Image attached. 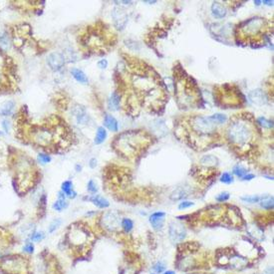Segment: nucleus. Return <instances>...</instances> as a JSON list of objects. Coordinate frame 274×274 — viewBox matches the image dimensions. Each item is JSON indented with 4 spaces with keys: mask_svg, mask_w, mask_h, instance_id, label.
Listing matches in <instances>:
<instances>
[{
    "mask_svg": "<svg viewBox=\"0 0 274 274\" xmlns=\"http://www.w3.org/2000/svg\"><path fill=\"white\" fill-rule=\"evenodd\" d=\"M227 139L235 147H245L253 139V130L250 123L243 120L234 121L227 129Z\"/></svg>",
    "mask_w": 274,
    "mask_h": 274,
    "instance_id": "obj_1",
    "label": "nucleus"
},
{
    "mask_svg": "<svg viewBox=\"0 0 274 274\" xmlns=\"http://www.w3.org/2000/svg\"><path fill=\"white\" fill-rule=\"evenodd\" d=\"M191 128L199 136H209L216 130V124L208 117H195L191 121Z\"/></svg>",
    "mask_w": 274,
    "mask_h": 274,
    "instance_id": "obj_2",
    "label": "nucleus"
},
{
    "mask_svg": "<svg viewBox=\"0 0 274 274\" xmlns=\"http://www.w3.org/2000/svg\"><path fill=\"white\" fill-rule=\"evenodd\" d=\"M265 20L261 17H253L244 21L240 27V31L243 35L248 37H253L260 34L264 28Z\"/></svg>",
    "mask_w": 274,
    "mask_h": 274,
    "instance_id": "obj_3",
    "label": "nucleus"
},
{
    "mask_svg": "<svg viewBox=\"0 0 274 274\" xmlns=\"http://www.w3.org/2000/svg\"><path fill=\"white\" fill-rule=\"evenodd\" d=\"M111 15H112L115 27H116L118 30H123L129 21L128 13L126 12V10L122 7L116 6L113 8Z\"/></svg>",
    "mask_w": 274,
    "mask_h": 274,
    "instance_id": "obj_4",
    "label": "nucleus"
},
{
    "mask_svg": "<svg viewBox=\"0 0 274 274\" xmlns=\"http://www.w3.org/2000/svg\"><path fill=\"white\" fill-rule=\"evenodd\" d=\"M169 238L173 242H178L182 241L185 237V228L182 223L178 222H172L168 227Z\"/></svg>",
    "mask_w": 274,
    "mask_h": 274,
    "instance_id": "obj_5",
    "label": "nucleus"
},
{
    "mask_svg": "<svg viewBox=\"0 0 274 274\" xmlns=\"http://www.w3.org/2000/svg\"><path fill=\"white\" fill-rule=\"evenodd\" d=\"M47 64L49 66V68L53 71L61 70L65 64V56L59 52H53L48 55Z\"/></svg>",
    "mask_w": 274,
    "mask_h": 274,
    "instance_id": "obj_6",
    "label": "nucleus"
},
{
    "mask_svg": "<svg viewBox=\"0 0 274 274\" xmlns=\"http://www.w3.org/2000/svg\"><path fill=\"white\" fill-rule=\"evenodd\" d=\"M248 100L252 105L262 107L267 103V97L261 89H255L248 93Z\"/></svg>",
    "mask_w": 274,
    "mask_h": 274,
    "instance_id": "obj_7",
    "label": "nucleus"
},
{
    "mask_svg": "<svg viewBox=\"0 0 274 274\" xmlns=\"http://www.w3.org/2000/svg\"><path fill=\"white\" fill-rule=\"evenodd\" d=\"M103 223L105 228L109 230H115L120 226V217L115 212H107L103 215Z\"/></svg>",
    "mask_w": 274,
    "mask_h": 274,
    "instance_id": "obj_8",
    "label": "nucleus"
},
{
    "mask_svg": "<svg viewBox=\"0 0 274 274\" xmlns=\"http://www.w3.org/2000/svg\"><path fill=\"white\" fill-rule=\"evenodd\" d=\"M72 114L75 116L77 122L80 125H86L89 122V115L87 114L86 110L79 105H76L72 109Z\"/></svg>",
    "mask_w": 274,
    "mask_h": 274,
    "instance_id": "obj_9",
    "label": "nucleus"
},
{
    "mask_svg": "<svg viewBox=\"0 0 274 274\" xmlns=\"http://www.w3.org/2000/svg\"><path fill=\"white\" fill-rule=\"evenodd\" d=\"M164 216L166 213L163 211H158L153 213L150 216V222L152 224L153 228L155 230H160L163 226V221H164Z\"/></svg>",
    "mask_w": 274,
    "mask_h": 274,
    "instance_id": "obj_10",
    "label": "nucleus"
},
{
    "mask_svg": "<svg viewBox=\"0 0 274 274\" xmlns=\"http://www.w3.org/2000/svg\"><path fill=\"white\" fill-rule=\"evenodd\" d=\"M211 13L213 17H215L216 19H222L227 14V8L222 3L215 1L211 5Z\"/></svg>",
    "mask_w": 274,
    "mask_h": 274,
    "instance_id": "obj_11",
    "label": "nucleus"
},
{
    "mask_svg": "<svg viewBox=\"0 0 274 274\" xmlns=\"http://www.w3.org/2000/svg\"><path fill=\"white\" fill-rule=\"evenodd\" d=\"M70 237H71V241H72L74 244L82 245L86 242L87 234L80 228H74L72 231H71Z\"/></svg>",
    "mask_w": 274,
    "mask_h": 274,
    "instance_id": "obj_12",
    "label": "nucleus"
},
{
    "mask_svg": "<svg viewBox=\"0 0 274 274\" xmlns=\"http://www.w3.org/2000/svg\"><path fill=\"white\" fill-rule=\"evenodd\" d=\"M104 125L106 126V128L109 129L112 132H118L119 131V124L116 118L113 117L112 115H106L105 119H104Z\"/></svg>",
    "mask_w": 274,
    "mask_h": 274,
    "instance_id": "obj_13",
    "label": "nucleus"
},
{
    "mask_svg": "<svg viewBox=\"0 0 274 274\" xmlns=\"http://www.w3.org/2000/svg\"><path fill=\"white\" fill-rule=\"evenodd\" d=\"M120 102H121L120 95L117 92H113L112 95L110 96L109 101H108L109 109L112 110V111H118V110L120 109Z\"/></svg>",
    "mask_w": 274,
    "mask_h": 274,
    "instance_id": "obj_14",
    "label": "nucleus"
},
{
    "mask_svg": "<svg viewBox=\"0 0 274 274\" xmlns=\"http://www.w3.org/2000/svg\"><path fill=\"white\" fill-rule=\"evenodd\" d=\"M15 108V103L13 101H6L0 105V116H9L12 114Z\"/></svg>",
    "mask_w": 274,
    "mask_h": 274,
    "instance_id": "obj_15",
    "label": "nucleus"
},
{
    "mask_svg": "<svg viewBox=\"0 0 274 274\" xmlns=\"http://www.w3.org/2000/svg\"><path fill=\"white\" fill-rule=\"evenodd\" d=\"M62 191L67 195L69 199H75L77 196V193L73 189V184L71 180H65V182L62 184Z\"/></svg>",
    "mask_w": 274,
    "mask_h": 274,
    "instance_id": "obj_16",
    "label": "nucleus"
},
{
    "mask_svg": "<svg viewBox=\"0 0 274 274\" xmlns=\"http://www.w3.org/2000/svg\"><path fill=\"white\" fill-rule=\"evenodd\" d=\"M71 74H72V76L74 77V79L77 82L81 83V84L86 85V84H88V82H89V80H88V77L86 76V74L82 70H80V69L73 68L72 70H71Z\"/></svg>",
    "mask_w": 274,
    "mask_h": 274,
    "instance_id": "obj_17",
    "label": "nucleus"
},
{
    "mask_svg": "<svg viewBox=\"0 0 274 274\" xmlns=\"http://www.w3.org/2000/svg\"><path fill=\"white\" fill-rule=\"evenodd\" d=\"M89 199L95 205H97L98 207H100V208H107L110 205V202L106 199H104L103 196L98 195V194H94L93 196L89 197Z\"/></svg>",
    "mask_w": 274,
    "mask_h": 274,
    "instance_id": "obj_18",
    "label": "nucleus"
},
{
    "mask_svg": "<svg viewBox=\"0 0 274 274\" xmlns=\"http://www.w3.org/2000/svg\"><path fill=\"white\" fill-rule=\"evenodd\" d=\"M68 206V204L67 201L65 200V194L63 193H59L58 194V200L55 201L53 204V208L55 210L57 211H61L62 209H64V208H66Z\"/></svg>",
    "mask_w": 274,
    "mask_h": 274,
    "instance_id": "obj_19",
    "label": "nucleus"
},
{
    "mask_svg": "<svg viewBox=\"0 0 274 274\" xmlns=\"http://www.w3.org/2000/svg\"><path fill=\"white\" fill-rule=\"evenodd\" d=\"M188 195H189L188 191H186L184 188H178L171 194L169 199H173V200H179V199H184V197H186Z\"/></svg>",
    "mask_w": 274,
    "mask_h": 274,
    "instance_id": "obj_20",
    "label": "nucleus"
},
{
    "mask_svg": "<svg viewBox=\"0 0 274 274\" xmlns=\"http://www.w3.org/2000/svg\"><path fill=\"white\" fill-rule=\"evenodd\" d=\"M107 138V131L104 127H99L97 130V134L95 137V140L94 142L96 145H100L102 142H104V141L106 140Z\"/></svg>",
    "mask_w": 274,
    "mask_h": 274,
    "instance_id": "obj_21",
    "label": "nucleus"
},
{
    "mask_svg": "<svg viewBox=\"0 0 274 274\" xmlns=\"http://www.w3.org/2000/svg\"><path fill=\"white\" fill-rule=\"evenodd\" d=\"M50 139H51V136L46 131H41L36 136L37 142H39V144H41V145H47L49 142V141H50Z\"/></svg>",
    "mask_w": 274,
    "mask_h": 274,
    "instance_id": "obj_22",
    "label": "nucleus"
},
{
    "mask_svg": "<svg viewBox=\"0 0 274 274\" xmlns=\"http://www.w3.org/2000/svg\"><path fill=\"white\" fill-rule=\"evenodd\" d=\"M11 46V41L9 36L6 33H1L0 34V47H1L3 50H8Z\"/></svg>",
    "mask_w": 274,
    "mask_h": 274,
    "instance_id": "obj_23",
    "label": "nucleus"
},
{
    "mask_svg": "<svg viewBox=\"0 0 274 274\" xmlns=\"http://www.w3.org/2000/svg\"><path fill=\"white\" fill-rule=\"evenodd\" d=\"M211 121H213L215 124H224L227 121V117L223 114H215L208 117Z\"/></svg>",
    "mask_w": 274,
    "mask_h": 274,
    "instance_id": "obj_24",
    "label": "nucleus"
},
{
    "mask_svg": "<svg viewBox=\"0 0 274 274\" xmlns=\"http://www.w3.org/2000/svg\"><path fill=\"white\" fill-rule=\"evenodd\" d=\"M260 205L264 209H273V197L266 196L260 201Z\"/></svg>",
    "mask_w": 274,
    "mask_h": 274,
    "instance_id": "obj_25",
    "label": "nucleus"
},
{
    "mask_svg": "<svg viewBox=\"0 0 274 274\" xmlns=\"http://www.w3.org/2000/svg\"><path fill=\"white\" fill-rule=\"evenodd\" d=\"M121 225H122V227L124 228L126 232H130L134 227V222L130 218H124L122 220V223H121Z\"/></svg>",
    "mask_w": 274,
    "mask_h": 274,
    "instance_id": "obj_26",
    "label": "nucleus"
},
{
    "mask_svg": "<svg viewBox=\"0 0 274 274\" xmlns=\"http://www.w3.org/2000/svg\"><path fill=\"white\" fill-rule=\"evenodd\" d=\"M233 173L238 178H243L245 174L248 173V171L246 168H244L243 167H241V166H239V164H237V166H235L233 168Z\"/></svg>",
    "mask_w": 274,
    "mask_h": 274,
    "instance_id": "obj_27",
    "label": "nucleus"
},
{
    "mask_svg": "<svg viewBox=\"0 0 274 274\" xmlns=\"http://www.w3.org/2000/svg\"><path fill=\"white\" fill-rule=\"evenodd\" d=\"M257 123H259V125H261L262 127L267 128V129H272L273 128V123L272 121L270 120H267L264 117H260L257 119Z\"/></svg>",
    "mask_w": 274,
    "mask_h": 274,
    "instance_id": "obj_28",
    "label": "nucleus"
},
{
    "mask_svg": "<svg viewBox=\"0 0 274 274\" xmlns=\"http://www.w3.org/2000/svg\"><path fill=\"white\" fill-rule=\"evenodd\" d=\"M220 182L223 183V184H229L233 183L232 174H230L229 173H223L221 174V177H220Z\"/></svg>",
    "mask_w": 274,
    "mask_h": 274,
    "instance_id": "obj_29",
    "label": "nucleus"
},
{
    "mask_svg": "<svg viewBox=\"0 0 274 274\" xmlns=\"http://www.w3.org/2000/svg\"><path fill=\"white\" fill-rule=\"evenodd\" d=\"M261 199V197L258 195H252V196H242L241 197V200H243L245 202H249V204H255V202H259Z\"/></svg>",
    "mask_w": 274,
    "mask_h": 274,
    "instance_id": "obj_30",
    "label": "nucleus"
},
{
    "mask_svg": "<svg viewBox=\"0 0 274 274\" xmlns=\"http://www.w3.org/2000/svg\"><path fill=\"white\" fill-rule=\"evenodd\" d=\"M61 219H55V220H53L52 222H51V224L50 225H49V227H48V232L49 233H53L55 230H56L59 226H60V224H61Z\"/></svg>",
    "mask_w": 274,
    "mask_h": 274,
    "instance_id": "obj_31",
    "label": "nucleus"
},
{
    "mask_svg": "<svg viewBox=\"0 0 274 274\" xmlns=\"http://www.w3.org/2000/svg\"><path fill=\"white\" fill-rule=\"evenodd\" d=\"M44 237H45V234L42 231H36V232H33L31 235V240L32 241H35V242H39V241L43 240Z\"/></svg>",
    "mask_w": 274,
    "mask_h": 274,
    "instance_id": "obj_32",
    "label": "nucleus"
},
{
    "mask_svg": "<svg viewBox=\"0 0 274 274\" xmlns=\"http://www.w3.org/2000/svg\"><path fill=\"white\" fill-rule=\"evenodd\" d=\"M229 197H230V194H229L228 191H223V193L219 194L215 197V199H216L217 201H219V202H224V201L228 200V199H229Z\"/></svg>",
    "mask_w": 274,
    "mask_h": 274,
    "instance_id": "obj_33",
    "label": "nucleus"
},
{
    "mask_svg": "<svg viewBox=\"0 0 274 274\" xmlns=\"http://www.w3.org/2000/svg\"><path fill=\"white\" fill-rule=\"evenodd\" d=\"M87 189L91 194H96L98 191V186H97V184H96V183L94 182V180H90V182L88 183Z\"/></svg>",
    "mask_w": 274,
    "mask_h": 274,
    "instance_id": "obj_34",
    "label": "nucleus"
},
{
    "mask_svg": "<svg viewBox=\"0 0 274 274\" xmlns=\"http://www.w3.org/2000/svg\"><path fill=\"white\" fill-rule=\"evenodd\" d=\"M38 161L42 163H48L51 161V157L48 155H44V153H40V155L38 156Z\"/></svg>",
    "mask_w": 274,
    "mask_h": 274,
    "instance_id": "obj_35",
    "label": "nucleus"
},
{
    "mask_svg": "<svg viewBox=\"0 0 274 274\" xmlns=\"http://www.w3.org/2000/svg\"><path fill=\"white\" fill-rule=\"evenodd\" d=\"M23 250L26 252V253L32 254L33 252H34V244H33L32 242H27L23 247Z\"/></svg>",
    "mask_w": 274,
    "mask_h": 274,
    "instance_id": "obj_36",
    "label": "nucleus"
},
{
    "mask_svg": "<svg viewBox=\"0 0 274 274\" xmlns=\"http://www.w3.org/2000/svg\"><path fill=\"white\" fill-rule=\"evenodd\" d=\"M194 204V202H191V201H188V200H184V201H182L179 204V205H178V209H185V208H189V207H190V206H193Z\"/></svg>",
    "mask_w": 274,
    "mask_h": 274,
    "instance_id": "obj_37",
    "label": "nucleus"
},
{
    "mask_svg": "<svg viewBox=\"0 0 274 274\" xmlns=\"http://www.w3.org/2000/svg\"><path fill=\"white\" fill-rule=\"evenodd\" d=\"M164 268H166V266H164V264L163 262H158L155 264V266H153V269H155L158 273H162Z\"/></svg>",
    "mask_w": 274,
    "mask_h": 274,
    "instance_id": "obj_38",
    "label": "nucleus"
},
{
    "mask_svg": "<svg viewBox=\"0 0 274 274\" xmlns=\"http://www.w3.org/2000/svg\"><path fill=\"white\" fill-rule=\"evenodd\" d=\"M98 67L102 69V70H105L108 67V61L106 59H102L100 61L98 62Z\"/></svg>",
    "mask_w": 274,
    "mask_h": 274,
    "instance_id": "obj_39",
    "label": "nucleus"
},
{
    "mask_svg": "<svg viewBox=\"0 0 274 274\" xmlns=\"http://www.w3.org/2000/svg\"><path fill=\"white\" fill-rule=\"evenodd\" d=\"M2 126H3L5 132H6V133H8V132H9V128H10L9 127V122H8V121H3Z\"/></svg>",
    "mask_w": 274,
    "mask_h": 274,
    "instance_id": "obj_40",
    "label": "nucleus"
},
{
    "mask_svg": "<svg viewBox=\"0 0 274 274\" xmlns=\"http://www.w3.org/2000/svg\"><path fill=\"white\" fill-rule=\"evenodd\" d=\"M255 178V175L254 174H252V173H247V174H245L244 177L242 178V179H244V180H251L252 178Z\"/></svg>",
    "mask_w": 274,
    "mask_h": 274,
    "instance_id": "obj_41",
    "label": "nucleus"
},
{
    "mask_svg": "<svg viewBox=\"0 0 274 274\" xmlns=\"http://www.w3.org/2000/svg\"><path fill=\"white\" fill-rule=\"evenodd\" d=\"M89 164H90V168H96V166H97V160H96V158H91Z\"/></svg>",
    "mask_w": 274,
    "mask_h": 274,
    "instance_id": "obj_42",
    "label": "nucleus"
},
{
    "mask_svg": "<svg viewBox=\"0 0 274 274\" xmlns=\"http://www.w3.org/2000/svg\"><path fill=\"white\" fill-rule=\"evenodd\" d=\"M263 4H266V5H269V6H272L273 5V1L271 0V1H266V0H264V1H262Z\"/></svg>",
    "mask_w": 274,
    "mask_h": 274,
    "instance_id": "obj_43",
    "label": "nucleus"
},
{
    "mask_svg": "<svg viewBox=\"0 0 274 274\" xmlns=\"http://www.w3.org/2000/svg\"><path fill=\"white\" fill-rule=\"evenodd\" d=\"M81 169H82V167L80 166V164H77V166H76V171L77 172H81Z\"/></svg>",
    "mask_w": 274,
    "mask_h": 274,
    "instance_id": "obj_44",
    "label": "nucleus"
},
{
    "mask_svg": "<svg viewBox=\"0 0 274 274\" xmlns=\"http://www.w3.org/2000/svg\"><path fill=\"white\" fill-rule=\"evenodd\" d=\"M163 274H174V272L172 271V270H169V271H166Z\"/></svg>",
    "mask_w": 274,
    "mask_h": 274,
    "instance_id": "obj_45",
    "label": "nucleus"
},
{
    "mask_svg": "<svg viewBox=\"0 0 274 274\" xmlns=\"http://www.w3.org/2000/svg\"><path fill=\"white\" fill-rule=\"evenodd\" d=\"M254 3H255L256 5H260V4L262 3V1H258V0H257V1H254Z\"/></svg>",
    "mask_w": 274,
    "mask_h": 274,
    "instance_id": "obj_46",
    "label": "nucleus"
},
{
    "mask_svg": "<svg viewBox=\"0 0 274 274\" xmlns=\"http://www.w3.org/2000/svg\"><path fill=\"white\" fill-rule=\"evenodd\" d=\"M146 3H150V4H153V3H157V1H145Z\"/></svg>",
    "mask_w": 274,
    "mask_h": 274,
    "instance_id": "obj_47",
    "label": "nucleus"
}]
</instances>
